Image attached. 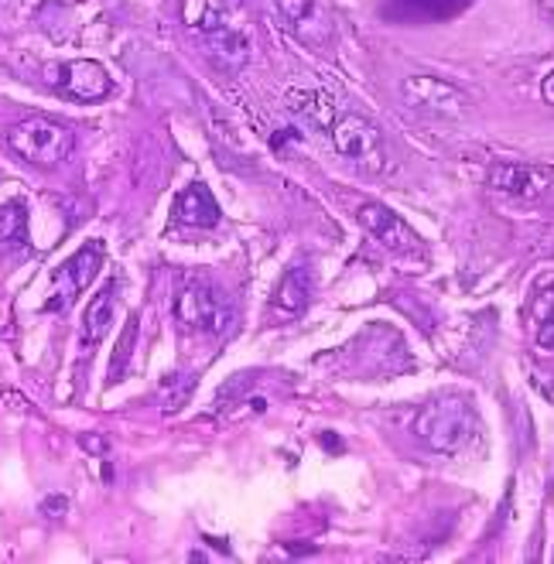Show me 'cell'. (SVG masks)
Here are the masks:
<instances>
[{"instance_id":"6da1fadb","label":"cell","mask_w":554,"mask_h":564,"mask_svg":"<svg viewBox=\"0 0 554 564\" xmlns=\"http://www.w3.org/2000/svg\"><path fill=\"white\" fill-rule=\"evenodd\" d=\"M182 21L203 39L222 69H243L253 52V35L240 0H182Z\"/></svg>"},{"instance_id":"7a4b0ae2","label":"cell","mask_w":554,"mask_h":564,"mask_svg":"<svg viewBox=\"0 0 554 564\" xmlns=\"http://www.w3.org/2000/svg\"><path fill=\"white\" fill-rule=\"evenodd\" d=\"M414 435L432 445L435 452H448V455H459L472 445V438L479 435V424H476V414L469 408L466 397H438V401L425 404L417 414H414V424H411Z\"/></svg>"},{"instance_id":"3957f363","label":"cell","mask_w":554,"mask_h":564,"mask_svg":"<svg viewBox=\"0 0 554 564\" xmlns=\"http://www.w3.org/2000/svg\"><path fill=\"white\" fill-rule=\"evenodd\" d=\"M73 144H76L73 130L48 117H28L8 130V148L18 158L39 164V169H55V164H62L73 154Z\"/></svg>"},{"instance_id":"277c9868","label":"cell","mask_w":554,"mask_h":564,"mask_svg":"<svg viewBox=\"0 0 554 564\" xmlns=\"http://www.w3.org/2000/svg\"><path fill=\"white\" fill-rule=\"evenodd\" d=\"M401 99L414 110H425L435 117H466L469 113V96L438 76H408L401 83Z\"/></svg>"},{"instance_id":"5b68a950","label":"cell","mask_w":554,"mask_h":564,"mask_svg":"<svg viewBox=\"0 0 554 564\" xmlns=\"http://www.w3.org/2000/svg\"><path fill=\"white\" fill-rule=\"evenodd\" d=\"M287 31L312 48H329L336 39V21L322 8V0H274Z\"/></svg>"},{"instance_id":"8992f818","label":"cell","mask_w":554,"mask_h":564,"mask_svg":"<svg viewBox=\"0 0 554 564\" xmlns=\"http://www.w3.org/2000/svg\"><path fill=\"white\" fill-rule=\"evenodd\" d=\"M329 134H333V148L343 158L360 161L363 169H370V172L380 169V130L367 117H360V113H343L329 127Z\"/></svg>"},{"instance_id":"52a82bcc","label":"cell","mask_w":554,"mask_h":564,"mask_svg":"<svg viewBox=\"0 0 554 564\" xmlns=\"http://www.w3.org/2000/svg\"><path fill=\"white\" fill-rule=\"evenodd\" d=\"M100 260H104V247L100 243H89L83 247L73 260H65L58 274H55V288H52V297H48V312H62L69 308L79 291H86V284L96 278V271H100Z\"/></svg>"},{"instance_id":"ba28073f","label":"cell","mask_w":554,"mask_h":564,"mask_svg":"<svg viewBox=\"0 0 554 564\" xmlns=\"http://www.w3.org/2000/svg\"><path fill=\"white\" fill-rule=\"evenodd\" d=\"M48 79L73 99H86V104H93V99H104L113 93V79L107 76V69L100 62H89V58H79V62H65V65H52L48 69Z\"/></svg>"},{"instance_id":"9c48e42d","label":"cell","mask_w":554,"mask_h":564,"mask_svg":"<svg viewBox=\"0 0 554 564\" xmlns=\"http://www.w3.org/2000/svg\"><path fill=\"white\" fill-rule=\"evenodd\" d=\"M175 315L178 322L199 332H222L226 318H230L219 302V294L206 284H185L175 297Z\"/></svg>"},{"instance_id":"30bf717a","label":"cell","mask_w":554,"mask_h":564,"mask_svg":"<svg viewBox=\"0 0 554 564\" xmlns=\"http://www.w3.org/2000/svg\"><path fill=\"white\" fill-rule=\"evenodd\" d=\"M356 219H360V226L373 240H380L387 250L408 253V250H417V243H421L414 229L394 209H387L380 203H363L360 209H356Z\"/></svg>"},{"instance_id":"8fae6325","label":"cell","mask_w":554,"mask_h":564,"mask_svg":"<svg viewBox=\"0 0 554 564\" xmlns=\"http://www.w3.org/2000/svg\"><path fill=\"white\" fill-rule=\"evenodd\" d=\"M472 0H383V18L398 24H438L463 14Z\"/></svg>"},{"instance_id":"7c38bea8","label":"cell","mask_w":554,"mask_h":564,"mask_svg":"<svg viewBox=\"0 0 554 564\" xmlns=\"http://www.w3.org/2000/svg\"><path fill=\"white\" fill-rule=\"evenodd\" d=\"M175 216H178L185 226L209 229V226H216V223H219V203H216L213 192H209L203 182H195V185H188V188L178 195Z\"/></svg>"},{"instance_id":"4fadbf2b","label":"cell","mask_w":554,"mask_h":564,"mask_svg":"<svg viewBox=\"0 0 554 564\" xmlns=\"http://www.w3.org/2000/svg\"><path fill=\"white\" fill-rule=\"evenodd\" d=\"M490 185L513 198H534L544 192V182L531 169H524V164H497L490 172Z\"/></svg>"},{"instance_id":"5bb4252c","label":"cell","mask_w":554,"mask_h":564,"mask_svg":"<svg viewBox=\"0 0 554 564\" xmlns=\"http://www.w3.org/2000/svg\"><path fill=\"white\" fill-rule=\"evenodd\" d=\"M287 107L302 113L312 127H333L336 123V104L329 93H291Z\"/></svg>"},{"instance_id":"9a60e30c","label":"cell","mask_w":554,"mask_h":564,"mask_svg":"<svg viewBox=\"0 0 554 564\" xmlns=\"http://www.w3.org/2000/svg\"><path fill=\"white\" fill-rule=\"evenodd\" d=\"M113 308H117V288H113V281L93 297L89 302V308H86V339L89 343H100L107 332H110V325H113Z\"/></svg>"},{"instance_id":"2e32d148","label":"cell","mask_w":554,"mask_h":564,"mask_svg":"<svg viewBox=\"0 0 554 564\" xmlns=\"http://www.w3.org/2000/svg\"><path fill=\"white\" fill-rule=\"evenodd\" d=\"M308 294H312V281H308V271L305 268H291L284 278H281V284H278V305L284 308V312H298V308H305L308 305Z\"/></svg>"},{"instance_id":"e0dca14e","label":"cell","mask_w":554,"mask_h":564,"mask_svg":"<svg viewBox=\"0 0 554 564\" xmlns=\"http://www.w3.org/2000/svg\"><path fill=\"white\" fill-rule=\"evenodd\" d=\"M0 240H11V243H24L28 240V213H24V203L0 206Z\"/></svg>"},{"instance_id":"ac0fdd59","label":"cell","mask_w":554,"mask_h":564,"mask_svg":"<svg viewBox=\"0 0 554 564\" xmlns=\"http://www.w3.org/2000/svg\"><path fill=\"white\" fill-rule=\"evenodd\" d=\"M537 346L544 352H554V315H547V318L537 322Z\"/></svg>"},{"instance_id":"d6986e66","label":"cell","mask_w":554,"mask_h":564,"mask_svg":"<svg viewBox=\"0 0 554 564\" xmlns=\"http://www.w3.org/2000/svg\"><path fill=\"white\" fill-rule=\"evenodd\" d=\"M547 315H554V288H547V291L537 297V305H534V318H537V322L547 318Z\"/></svg>"},{"instance_id":"ffe728a7","label":"cell","mask_w":554,"mask_h":564,"mask_svg":"<svg viewBox=\"0 0 554 564\" xmlns=\"http://www.w3.org/2000/svg\"><path fill=\"white\" fill-rule=\"evenodd\" d=\"M541 96H544V104H551V107H554V69L544 76V83H541Z\"/></svg>"},{"instance_id":"44dd1931","label":"cell","mask_w":554,"mask_h":564,"mask_svg":"<svg viewBox=\"0 0 554 564\" xmlns=\"http://www.w3.org/2000/svg\"><path fill=\"white\" fill-rule=\"evenodd\" d=\"M537 4H541V14L554 24V0H537Z\"/></svg>"}]
</instances>
